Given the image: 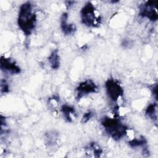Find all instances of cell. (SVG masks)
<instances>
[{"instance_id": "d6986e66", "label": "cell", "mask_w": 158, "mask_h": 158, "mask_svg": "<svg viewBox=\"0 0 158 158\" xmlns=\"http://www.w3.org/2000/svg\"><path fill=\"white\" fill-rule=\"evenodd\" d=\"M75 3V1H65V6H66L67 9L70 8V7L71 6H72Z\"/></svg>"}, {"instance_id": "9c48e42d", "label": "cell", "mask_w": 158, "mask_h": 158, "mask_svg": "<svg viewBox=\"0 0 158 158\" xmlns=\"http://www.w3.org/2000/svg\"><path fill=\"white\" fill-rule=\"evenodd\" d=\"M60 110L65 118V120L68 122H72L73 118L76 117V112L75 108L68 104H63L61 106Z\"/></svg>"}, {"instance_id": "6da1fadb", "label": "cell", "mask_w": 158, "mask_h": 158, "mask_svg": "<svg viewBox=\"0 0 158 158\" xmlns=\"http://www.w3.org/2000/svg\"><path fill=\"white\" fill-rule=\"evenodd\" d=\"M37 17L33 6L29 1L23 3L19 7L17 23L25 35L30 36L35 29Z\"/></svg>"}, {"instance_id": "5bb4252c", "label": "cell", "mask_w": 158, "mask_h": 158, "mask_svg": "<svg viewBox=\"0 0 158 158\" xmlns=\"http://www.w3.org/2000/svg\"><path fill=\"white\" fill-rule=\"evenodd\" d=\"M46 142L49 146L54 144V143L56 142V136L54 132V133L49 132V133H47L46 135Z\"/></svg>"}, {"instance_id": "ac0fdd59", "label": "cell", "mask_w": 158, "mask_h": 158, "mask_svg": "<svg viewBox=\"0 0 158 158\" xmlns=\"http://www.w3.org/2000/svg\"><path fill=\"white\" fill-rule=\"evenodd\" d=\"M130 44H131V41L128 39H124L122 42V45L124 48H128Z\"/></svg>"}, {"instance_id": "277c9868", "label": "cell", "mask_w": 158, "mask_h": 158, "mask_svg": "<svg viewBox=\"0 0 158 158\" xmlns=\"http://www.w3.org/2000/svg\"><path fill=\"white\" fill-rule=\"evenodd\" d=\"M138 15L143 18H147L149 20L156 22L158 19L157 10V2L153 1H146L138 7Z\"/></svg>"}, {"instance_id": "e0dca14e", "label": "cell", "mask_w": 158, "mask_h": 158, "mask_svg": "<svg viewBox=\"0 0 158 158\" xmlns=\"http://www.w3.org/2000/svg\"><path fill=\"white\" fill-rule=\"evenodd\" d=\"M150 89L152 92L153 96L156 99H157V84L156 83L153 85H151Z\"/></svg>"}, {"instance_id": "2e32d148", "label": "cell", "mask_w": 158, "mask_h": 158, "mask_svg": "<svg viewBox=\"0 0 158 158\" xmlns=\"http://www.w3.org/2000/svg\"><path fill=\"white\" fill-rule=\"evenodd\" d=\"M93 116V112L92 111H88L86 112H85L82 118H81V122L82 123H87Z\"/></svg>"}, {"instance_id": "9a60e30c", "label": "cell", "mask_w": 158, "mask_h": 158, "mask_svg": "<svg viewBox=\"0 0 158 158\" xmlns=\"http://www.w3.org/2000/svg\"><path fill=\"white\" fill-rule=\"evenodd\" d=\"M9 91V86L7 81L4 79L1 80V93H7Z\"/></svg>"}, {"instance_id": "4fadbf2b", "label": "cell", "mask_w": 158, "mask_h": 158, "mask_svg": "<svg viewBox=\"0 0 158 158\" xmlns=\"http://www.w3.org/2000/svg\"><path fill=\"white\" fill-rule=\"evenodd\" d=\"M147 143V141L146 138L141 136L139 138H133L131 140L128 141L129 145L132 148H137V147H144Z\"/></svg>"}, {"instance_id": "ffe728a7", "label": "cell", "mask_w": 158, "mask_h": 158, "mask_svg": "<svg viewBox=\"0 0 158 158\" xmlns=\"http://www.w3.org/2000/svg\"><path fill=\"white\" fill-rule=\"evenodd\" d=\"M118 2V1H111V2H112V3H114H114H117V2Z\"/></svg>"}, {"instance_id": "52a82bcc", "label": "cell", "mask_w": 158, "mask_h": 158, "mask_svg": "<svg viewBox=\"0 0 158 158\" xmlns=\"http://www.w3.org/2000/svg\"><path fill=\"white\" fill-rule=\"evenodd\" d=\"M0 66L2 72L9 73L11 75H17L21 72L20 67L17 64L15 60L4 56H1V57Z\"/></svg>"}, {"instance_id": "8992f818", "label": "cell", "mask_w": 158, "mask_h": 158, "mask_svg": "<svg viewBox=\"0 0 158 158\" xmlns=\"http://www.w3.org/2000/svg\"><path fill=\"white\" fill-rule=\"evenodd\" d=\"M98 89V86L92 80H86L80 83L76 88V98L77 99H80L81 98L89 94L96 93Z\"/></svg>"}, {"instance_id": "8fae6325", "label": "cell", "mask_w": 158, "mask_h": 158, "mask_svg": "<svg viewBox=\"0 0 158 158\" xmlns=\"http://www.w3.org/2000/svg\"><path fill=\"white\" fill-rule=\"evenodd\" d=\"M86 153L92 154L93 157H99L102 154V150L100 146L95 142L89 143L85 148Z\"/></svg>"}, {"instance_id": "30bf717a", "label": "cell", "mask_w": 158, "mask_h": 158, "mask_svg": "<svg viewBox=\"0 0 158 158\" xmlns=\"http://www.w3.org/2000/svg\"><path fill=\"white\" fill-rule=\"evenodd\" d=\"M48 62L50 67L53 70H57L60 67V56L59 53V50L57 49H54L49 56Z\"/></svg>"}, {"instance_id": "7c38bea8", "label": "cell", "mask_w": 158, "mask_h": 158, "mask_svg": "<svg viewBox=\"0 0 158 158\" xmlns=\"http://www.w3.org/2000/svg\"><path fill=\"white\" fill-rule=\"evenodd\" d=\"M146 115L152 119L153 121L157 122V104L156 103H151L149 104L146 109L145 110Z\"/></svg>"}, {"instance_id": "7a4b0ae2", "label": "cell", "mask_w": 158, "mask_h": 158, "mask_svg": "<svg viewBox=\"0 0 158 158\" xmlns=\"http://www.w3.org/2000/svg\"><path fill=\"white\" fill-rule=\"evenodd\" d=\"M101 125L106 132L114 140L118 141L125 136L128 128L121 122L117 117H104L101 120Z\"/></svg>"}, {"instance_id": "3957f363", "label": "cell", "mask_w": 158, "mask_h": 158, "mask_svg": "<svg viewBox=\"0 0 158 158\" xmlns=\"http://www.w3.org/2000/svg\"><path fill=\"white\" fill-rule=\"evenodd\" d=\"M80 17L81 23L88 27H97L101 21V16L96 14V9L91 2H87L83 6Z\"/></svg>"}, {"instance_id": "5b68a950", "label": "cell", "mask_w": 158, "mask_h": 158, "mask_svg": "<svg viewBox=\"0 0 158 158\" xmlns=\"http://www.w3.org/2000/svg\"><path fill=\"white\" fill-rule=\"evenodd\" d=\"M107 94L110 99L117 102L123 95V89L119 83L114 78H109L105 83Z\"/></svg>"}, {"instance_id": "ba28073f", "label": "cell", "mask_w": 158, "mask_h": 158, "mask_svg": "<svg viewBox=\"0 0 158 158\" xmlns=\"http://www.w3.org/2000/svg\"><path fill=\"white\" fill-rule=\"evenodd\" d=\"M60 27L62 33L66 35H72L77 31V27L73 23L68 22V14L63 12L60 18Z\"/></svg>"}]
</instances>
